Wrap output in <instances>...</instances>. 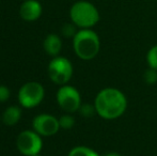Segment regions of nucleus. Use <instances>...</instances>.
I'll use <instances>...</instances> for the list:
<instances>
[{
  "instance_id": "nucleus-1",
  "label": "nucleus",
  "mask_w": 157,
  "mask_h": 156,
  "mask_svg": "<svg viewBox=\"0 0 157 156\" xmlns=\"http://www.w3.org/2000/svg\"><path fill=\"white\" fill-rule=\"evenodd\" d=\"M96 113L105 120L122 117L127 108V98L117 88H105L97 93L94 100Z\"/></svg>"
},
{
  "instance_id": "nucleus-2",
  "label": "nucleus",
  "mask_w": 157,
  "mask_h": 156,
  "mask_svg": "<svg viewBox=\"0 0 157 156\" xmlns=\"http://www.w3.org/2000/svg\"><path fill=\"white\" fill-rule=\"evenodd\" d=\"M73 48L81 60H92L98 55L101 41L98 34L92 29H80L73 38Z\"/></svg>"
},
{
  "instance_id": "nucleus-3",
  "label": "nucleus",
  "mask_w": 157,
  "mask_h": 156,
  "mask_svg": "<svg viewBox=\"0 0 157 156\" xmlns=\"http://www.w3.org/2000/svg\"><path fill=\"white\" fill-rule=\"evenodd\" d=\"M73 24L80 29H91L99 21V12L93 3L86 0L75 2L70 10Z\"/></svg>"
},
{
  "instance_id": "nucleus-4",
  "label": "nucleus",
  "mask_w": 157,
  "mask_h": 156,
  "mask_svg": "<svg viewBox=\"0 0 157 156\" xmlns=\"http://www.w3.org/2000/svg\"><path fill=\"white\" fill-rule=\"evenodd\" d=\"M18 103L26 109H31L39 106L44 100L45 89L37 81H28L18 90Z\"/></svg>"
},
{
  "instance_id": "nucleus-5",
  "label": "nucleus",
  "mask_w": 157,
  "mask_h": 156,
  "mask_svg": "<svg viewBox=\"0 0 157 156\" xmlns=\"http://www.w3.org/2000/svg\"><path fill=\"white\" fill-rule=\"evenodd\" d=\"M73 71L72 62L67 58L61 56L54 57L47 67L50 80L59 86L67 85L73 76Z\"/></svg>"
},
{
  "instance_id": "nucleus-6",
  "label": "nucleus",
  "mask_w": 157,
  "mask_h": 156,
  "mask_svg": "<svg viewBox=\"0 0 157 156\" xmlns=\"http://www.w3.org/2000/svg\"><path fill=\"white\" fill-rule=\"evenodd\" d=\"M57 103L66 113H74L81 106V96L75 87L70 85L61 86L57 92Z\"/></svg>"
},
{
  "instance_id": "nucleus-7",
  "label": "nucleus",
  "mask_w": 157,
  "mask_h": 156,
  "mask_svg": "<svg viewBox=\"0 0 157 156\" xmlns=\"http://www.w3.org/2000/svg\"><path fill=\"white\" fill-rule=\"evenodd\" d=\"M16 148L25 156H33L41 152L43 148L42 136L35 131H24L16 138Z\"/></svg>"
},
{
  "instance_id": "nucleus-8",
  "label": "nucleus",
  "mask_w": 157,
  "mask_h": 156,
  "mask_svg": "<svg viewBox=\"0 0 157 156\" xmlns=\"http://www.w3.org/2000/svg\"><path fill=\"white\" fill-rule=\"evenodd\" d=\"M33 131L43 137H50L56 135L60 129L59 119L49 113H41L34 117L32 121Z\"/></svg>"
},
{
  "instance_id": "nucleus-9",
  "label": "nucleus",
  "mask_w": 157,
  "mask_h": 156,
  "mask_svg": "<svg viewBox=\"0 0 157 156\" xmlns=\"http://www.w3.org/2000/svg\"><path fill=\"white\" fill-rule=\"evenodd\" d=\"M19 15L26 21H34L42 15V6L36 0H25L19 9Z\"/></svg>"
},
{
  "instance_id": "nucleus-10",
  "label": "nucleus",
  "mask_w": 157,
  "mask_h": 156,
  "mask_svg": "<svg viewBox=\"0 0 157 156\" xmlns=\"http://www.w3.org/2000/svg\"><path fill=\"white\" fill-rule=\"evenodd\" d=\"M43 47L48 56L57 57L59 56L61 49H62V41L59 36L55 33H50L44 40Z\"/></svg>"
},
{
  "instance_id": "nucleus-11",
  "label": "nucleus",
  "mask_w": 157,
  "mask_h": 156,
  "mask_svg": "<svg viewBox=\"0 0 157 156\" xmlns=\"http://www.w3.org/2000/svg\"><path fill=\"white\" fill-rule=\"evenodd\" d=\"M21 118V109L18 106H10L2 113V122L8 126H14Z\"/></svg>"
},
{
  "instance_id": "nucleus-12",
  "label": "nucleus",
  "mask_w": 157,
  "mask_h": 156,
  "mask_svg": "<svg viewBox=\"0 0 157 156\" xmlns=\"http://www.w3.org/2000/svg\"><path fill=\"white\" fill-rule=\"evenodd\" d=\"M67 156H101V155L96 151H94L93 149L89 148V146H78L73 148L68 152Z\"/></svg>"
},
{
  "instance_id": "nucleus-13",
  "label": "nucleus",
  "mask_w": 157,
  "mask_h": 156,
  "mask_svg": "<svg viewBox=\"0 0 157 156\" xmlns=\"http://www.w3.org/2000/svg\"><path fill=\"white\" fill-rule=\"evenodd\" d=\"M147 62L149 67L157 70V44L152 46L147 54Z\"/></svg>"
},
{
  "instance_id": "nucleus-14",
  "label": "nucleus",
  "mask_w": 157,
  "mask_h": 156,
  "mask_svg": "<svg viewBox=\"0 0 157 156\" xmlns=\"http://www.w3.org/2000/svg\"><path fill=\"white\" fill-rule=\"evenodd\" d=\"M59 124H60V128L71 129L75 125V119L70 113L68 115H63L62 117L59 118Z\"/></svg>"
},
{
  "instance_id": "nucleus-15",
  "label": "nucleus",
  "mask_w": 157,
  "mask_h": 156,
  "mask_svg": "<svg viewBox=\"0 0 157 156\" xmlns=\"http://www.w3.org/2000/svg\"><path fill=\"white\" fill-rule=\"evenodd\" d=\"M143 80L147 85H154L157 82V70L150 67L143 73Z\"/></svg>"
},
{
  "instance_id": "nucleus-16",
  "label": "nucleus",
  "mask_w": 157,
  "mask_h": 156,
  "mask_svg": "<svg viewBox=\"0 0 157 156\" xmlns=\"http://www.w3.org/2000/svg\"><path fill=\"white\" fill-rule=\"evenodd\" d=\"M79 112L82 117L85 118H91L96 113V110H95V106L94 104H81L80 108H79Z\"/></svg>"
},
{
  "instance_id": "nucleus-17",
  "label": "nucleus",
  "mask_w": 157,
  "mask_h": 156,
  "mask_svg": "<svg viewBox=\"0 0 157 156\" xmlns=\"http://www.w3.org/2000/svg\"><path fill=\"white\" fill-rule=\"evenodd\" d=\"M77 26L75 24L71 23V24H64L62 29H61V32H62L63 36L65 38H74L75 34L77 33V30H76Z\"/></svg>"
},
{
  "instance_id": "nucleus-18",
  "label": "nucleus",
  "mask_w": 157,
  "mask_h": 156,
  "mask_svg": "<svg viewBox=\"0 0 157 156\" xmlns=\"http://www.w3.org/2000/svg\"><path fill=\"white\" fill-rule=\"evenodd\" d=\"M11 91L6 86L0 85V103H4L10 98Z\"/></svg>"
},
{
  "instance_id": "nucleus-19",
  "label": "nucleus",
  "mask_w": 157,
  "mask_h": 156,
  "mask_svg": "<svg viewBox=\"0 0 157 156\" xmlns=\"http://www.w3.org/2000/svg\"><path fill=\"white\" fill-rule=\"evenodd\" d=\"M104 156H122V155L119 154V153H117V152H109V153H107V154H105Z\"/></svg>"
},
{
  "instance_id": "nucleus-20",
  "label": "nucleus",
  "mask_w": 157,
  "mask_h": 156,
  "mask_svg": "<svg viewBox=\"0 0 157 156\" xmlns=\"http://www.w3.org/2000/svg\"><path fill=\"white\" fill-rule=\"evenodd\" d=\"M33 156H43V155H41V154H40V153H39V154H36V155H33Z\"/></svg>"
}]
</instances>
